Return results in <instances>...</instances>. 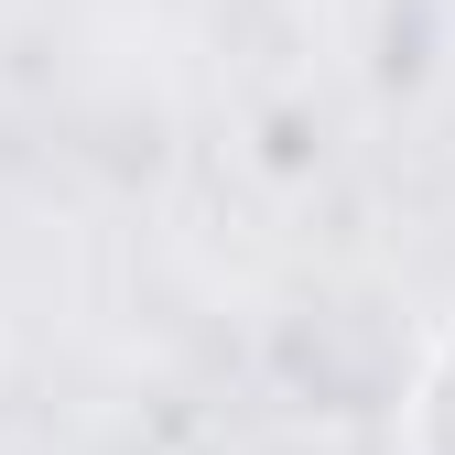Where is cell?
<instances>
[{
    "mask_svg": "<svg viewBox=\"0 0 455 455\" xmlns=\"http://www.w3.org/2000/svg\"><path fill=\"white\" fill-rule=\"evenodd\" d=\"M412 455H455V336L434 347V369L412 390Z\"/></svg>",
    "mask_w": 455,
    "mask_h": 455,
    "instance_id": "obj_1",
    "label": "cell"
}]
</instances>
